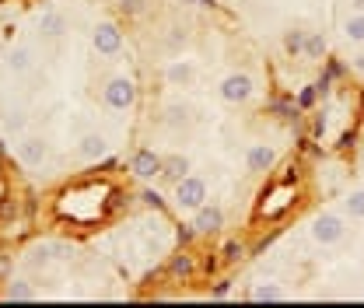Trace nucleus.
I'll return each mask as SVG.
<instances>
[{"label":"nucleus","instance_id":"c756f323","mask_svg":"<svg viewBox=\"0 0 364 308\" xmlns=\"http://www.w3.org/2000/svg\"><path fill=\"white\" fill-rule=\"evenodd\" d=\"M18 218V196H0V221H14Z\"/></svg>","mask_w":364,"mask_h":308},{"label":"nucleus","instance_id":"dca6fc26","mask_svg":"<svg viewBox=\"0 0 364 308\" xmlns=\"http://www.w3.org/2000/svg\"><path fill=\"white\" fill-rule=\"evenodd\" d=\"M270 109L277 120H284V123H301V105L294 102V98H284V95H277V98H270Z\"/></svg>","mask_w":364,"mask_h":308},{"label":"nucleus","instance_id":"7ed1b4c3","mask_svg":"<svg viewBox=\"0 0 364 308\" xmlns=\"http://www.w3.org/2000/svg\"><path fill=\"white\" fill-rule=\"evenodd\" d=\"M176 207L179 211H200L207 203V182L200 176H186L176 182V193H172Z\"/></svg>","mask_w":364,"mask_h":308},{"label":"nucleus","instance_id":"9b49d317","mask_svg":"<svg viewBox=\"0 0 364 308\" xmlns=\"http://www.w3.org/2000/svg\"><path fill=\"white\" fill-rule=\"evenodd\" d=\"M77 154L91 161V165H98L105 154H109V140L102 137V133H88V137H81V144H77Z\"/></svg>","mask_w":364,"mask_h":308},{"label":"nucleus","instance_id":"9d476101","mask_svg":"<svg viewBox=\"0 0 364 308\" xmlns=\"http://www.w3.org/2000/svg\"><path fill=\"white\" fill-rule=\"evenodd\" d=\"M130 193L123 186H109L105 189V200H102V218H119L123 211H130Z\"/></svg>","mask_w":364,"mask_h":308},{"label":"nucleus","instance_id":"f3484780","mask_svg":"<svg viewBox=\"0 0 364 308\" xmlns=\"http://www.w3.org/2000/svg\"><path fill=\"white\" fill-rule=\"evenodd\" d=\"M189 176V158L186 154H172V158H165L161 161V182H168V186H176L179 179H186Z\"/></svg>","mask_w":364,"mask_h":308},{"label":"nucleus","instance_id":"2eb2a0df","mask_svg":"<svg viewBox=\"0 0 364 308\" xmlns=\"http://www.w3.org/2000/svg\"><path fill=\"white\" fill-rule=\"evenodd\" d=\"M245 298L249 302H256V305H273V302H287V294L280 291V284H270V280H263V284H252L249 291H245Z\"/></svg>","mask_w":364,"mask_h":308},{"label":"nucleus","instance_id":"5701e85b","mask_svg":"<svg viewBox=\"0 0 364 308\" xmlns=\"http://www.w3.org/2000/svg\"><path fill=\"white\" fill-rule=\"evenodd\" d=\"M326 53H329L326 36L322 32H309V39H305V60H326Z\"/></svg>","mask_w":364,"mask_h":308},{"label":"nucleus","instance_id":"f704fd0d","mask_svg":"<svg viewBox=\"0 0 364 308\" xmlns=\"http://www.w3.org/2000/svg\"><path fill=\"white\" fill-rule=\"evenodd\" d=\"M21 127H25V112H11V116H7V130H21Z\"/></svg>","mask_w":364,"mask_h":308},{"label":"nucleus","instance_id":"423d86ee","mask_svg":"<svg viewBox=\"0 0 364 308\" xmlns=\"http://www.w3.org/2000/svg\"><path fill=\"white\" fill-rule=\"evenodd\" d=\"M196 273H200L196 256H193L189 249H182V245H179V253H172V256H168V263H165V277H168L172 284H193V280H196Z\"/></svg>","mask_w":364,"mask_h":308},{"label":"nucleus","instance_id":"ea45409f","mask_svg":"<svg viewBox=\"0 0 364 308\" xmlns=\"http://www.w3.org/2000/svg\"><path fill=\"white\" fill-rule=\"evenodd\" d=\"M182 4H200V7H207V4H214V0H182Z\"/></svg>","mask_w":364,"mask_h":308},{"label":"nucleus","instance_id":"4be33fe9","mask_svg":"<svg viewBox=\"0 0 364 308\" xmlns=\"http://www.w3.org/2000/svg\"><path fill=\"white\" fill-rule=\"evenodd\" d=\"M343 39H347V43L364 46V14L361 11H354V14L343 21Z\"/></svg>","mask_w":364,"mask_h":308},{"label":"nucleus","instance_id":"58836bf2","mask_svg":"<svg viewBox=\"0 0 364 308\" xmlns=\"http://www.w3.org/2000/svg\"><path fill=\"white\" fill-rule=\"evenodd\" d=\"M350 11H361L364 14V0H350Z\"/></svg>","mask_w":364,"mask_h":308},{"label":"nucleus","instance_id":"473e14b6","mask_svg":"<svg viewBox=\"0 0 364 308\" xmlns=\"http://www.w3.org/2000/svg\"><path fill=\"white\" fill-rule=\"evenodd\" d=\"M165 123L168 127H186V109L182 105H168L165 109Z\"/></svg>","mask_w":364,"mask_h":308},{"label":"nucleus","instance_id":"7c9ffc66","mask_svg":"<svg viewBox=\"0 0 364 308\" xmlns=\"http://www.w3.org/2000/svg\"><path fill=\"white\" fill-rule=\"evenodd\" d=\"M196 235H200V231H196V224H193V221H189V224H179V231H176V238H179L182 249H189V245L196 242Z\"/></svg>","mask_w":364,"mask_h":308},{"label":"nucleus","instance_id":"6e6552de","mask_svg":"<svg viewBox=\"0 0 364 308\" xmlns=\"http://www.w3.org/2000/svg\"><path fill=\"white\" fill-rule=\"evenodd\" d=\"M273 165H277V151H273L270 144H252L249 151H245V169L252 172V176H267L273 172Z\"/></svg>","mask_w":364,"mask_h":308},{"label":"nucleus","instance_id":"b1692460","mask_svg":"<svg viewBox=\"0 0 364 308\" xmlns=\"http://www.w3.org/2000/svg\"><path fill=\"white\" fill-rule=\"evenodd\" d=\"M343 74H347V67H343L336 56H326V60H322V78H318V81H322L326 88H333V81H340Z\"/></svg>","mask_w":364,"mask_h":308},{"label":"nucleus","instance_id":"aec40b11","mask_svg":"<svg viewBox=\"0 0 364 308\" xmlns=\"http://www.w3.org/2000/svg\"><path fill=\"white\" fill-rule=\"evenodd\" d=\"M28 67H32V53H28V46H14V49L7 53V70L25 74Z\"/></svg>","mask_w":364,"mask_h":308},{"label":"nucleus","instance_id":"4c0bfd02","mask_svg":"<svg viewBox=\"0 0 364 308\" xmlns=\"http://www.w3.org/2000/svg\"><path fill=\"white\" fill-rule=\"evenodd\" d=\"M350 70H358V74H364V53H358V56L350 60Z\"/></svg>","mask_w":364,"mask_h":308},{"label":"nucleus","instance_id":"1a4fd4ad","mask_svg":"<svg viewBox=\"0 0 364 308\" xmlns=\"http://www.w3.org/2000/svg\"><path fill=\"white\" fill-rule=\"evenodd\" d=\"M193 224L200 235H218V231H225V211L218 203H203L200 211H193Z\"/></svg>","mask_w":364,"mask_h":308},{"label":"nucleus","instance_id":"393cba45","mask_svg":"<svg viewBox=\"0 0 364 308\" xmlns=\"http://www.w3.org/2000/svg\"><path fill=\"white\" fill-rule=\"evenodd\" d=\"M305 39H309V32H301V28L284 32V53L287 56H305Z\"/></svg>","mask_w":364,"mask_h":308},{"label":"nucleus","instance_id":"c85d7f7f","mask_svg":"<svg viewBox=\"0 0 364 308\" xmlns=\"http://www.w3.org/2000/svg\"><path fill=\"white\" fill-rule=\"evenodd\" d=\"M231 284H235L231 277H218V280L210 284V298H214V302H225V298H231Z\"/></svg>","mask_w":364,"mask_h":308},{"label":"nucleus","instance_id":"bb28decb","mask_svg":"<svg viewBox=\"0 0 364 308\" xmlns=\"http://www.w3.org/2000/svg\"><path fill=\"white\" fill-rule=\"evenodd\" d=\"M301 179V161H287L284 169H280V176L273 179V186H280V189H287V186H294Z\"/></svg>","mask_w":364,"mask_h":308},{"label":"nucleus","instance_id":"79ce46f5","mask_svg":"<svg viewBox=\"0 0 364 308\" xmlns=\"http://www.w3.org/2000/svg\"><path fill=\"white\" fill-rule=\"evenodd\" d=\"M4 4H7V0H0V7H4Z\"/></svg>","mask_w":364,"mask_h":308},{"label":"nucleus","instance_id":"ddd939ff","mask_svg":"<svg viewBox=\"0 0 364 308\" xmlns=\"http://www.w3.org/2000/svg\"><path fill=\"white\" fill-rule=\"evenodd\" d=\"M193 78H196V67H193L189 60H172L168 70H165V81H168L172 88H189Z\"/></svg>","mask_w":364,"mask_h":308},{"label":"nucleus","instance_id":"f8f14e48","mask_svg":"<svg viewBox=\"0 0 364 308\" xmlns=\"http://www.w3.org/2000/svg\"><path fill=\"white\" fill-rule=\"evenodd\" d=\"M218 253H221V263L225 266H238V263H245V260L252 256V245L242 242V238H225Z\"/></svg>","mask_w":364,"mask_h":308},{"label":"nucleus","instance_id":"0eeeda50","mask_svg":"<svg viewBox=\"0 0 364 308\" xmlns=\"http://www.w3.org/2000/svg\"><path fill=\"white\" fill-rule=\"evenodd\" d=\"M161 154H154L151 147H136L134 154H130V176L140 179V182H151V179L161 176Z\"/></svg>","mask_w":364,"mask_h":308},{"label":"nucleus","instance_id":"f257e3e1","mask_svg":"<svg viewBox=\"0 0 364 308\" xmlns=\"http://www.w3.org/2000/svg\"><path fill=\"white\" fill-rule=\"evenodd\" d=\"M102 102H105V109H112V112H130L136 105V81L127 78V74L112 78V81L102 88Z\"/></svg>","mask_w":364,"mask_h":308},{"label":"nucleus","instance_id":"37998d69","mask_svg":"<svg viewBox=\"0 0 364 308\" xmlns=\"http://www.w3.org/2000/svg\"><path fill=\"white\" fill-rule=\"evenodd\" d=\"M361 302H364V294H361Z\"/></svg>","mask_w":364,"mask_h":308},{"label":"nucleus","instance_id":"6ab92c4d","mask_svg":"<svg viewBox=\"0 0 364 308\" xmlns=\"http://www.w3.org/2000/svg\"><path fill=\"white\" fill-rule=\"evenodd\" d=\"M340 207H343V214L350 221H364V189H350V193L340 200Z\"/></svg>","mask_w":364,"mask_h":308},{"label":"nucleus","instance_id":"20e7f679","mask_svg":"<svg viewBox=\"0 0 364 308\" xmlns=\"http://www.w3.org/2000/svg\"><path fill=\"white\" fill-rule=\"evenodd\" d=\"M218 91H221V98H225L228 105H245V102L252 98V91H256V81H252V74H245V70H231Z\"/></svg>","mask_w":364,"mask_h":308},{"label":"nucleus","instance_id":"cd10ccee","mask_svg":"<svg viewBox=\"0 0 364 308\" xmlns=\"http://www.w3.org/2000/svg\"><path fill=\"white\" fill-rule=\"evenodd\" d=\"M140 203H144V207H151V211H158V214H165V211H168L165 196H161L158 189H151V186H147V189L140 193Z\"/></svg>","mask_w":364,"mask_h":308},{"label":"nucleus","instance_id":"412c9836","mask_svg":"<svg viewBox=\"0 0 364 308\" xmlns=\"http://www.w3.org/2000/svg\"><path fill=\"white\" fill-rule=\"evenodd\" d=\"M4 302H39V294L25 284V280H14V284H7V291L0 294Z\"/></svg>","mask_w":364,"mask_h":308},{"label":"nucleus","instance_id":"c9c22d12","mask_svg":"<svg viewBox=\"0 0 364 308\" xmlns=\"http://www.w3.org/2000/svg\"><path fill=\"white\" fill-rule=\"evenodd\" d=\"M354 144H358V133L354 130H347L340 137V151H354Z\"/></svg>","mask_w":364,"mask_h":308},{"label":"nucleus","instance_id":"72a5a7b5","mask_svg":"<svg viewBox=\"0 0 364 308\" xmlns=\"http://www.w3.org/2000/svg\"><path fill=\"white\" fill-rule=\"evenodd\" d=\"M116 7L127 14V18H136V14H144V0H116Z\"/></svg>","mask_w":364,"mask_h":308},{"label":"nucleus","instance_id":"2f4dec72","mask_svg":"<svg viewBox=\"0 0 364 308\" xmlns=\"http://www.w3.org/2000/svg\"><path fill=\"white\" fill-rule=\"evenodd\" d=\"M221 253H207L203 256V263H200V273H207V277H218V270H221Z\"/></svg>","mask_w":364,"mask_h":308},{"label":"nucleus","instance_id":"e433bc0d","mask_svg":"<svg viewBox=\"0 0 364 308\" xmlns=\"http://www.w3.org/2000/svg\"><path fill=\"white\" fill-rule=\"evenodd\" d=\"M326 133V120H322V112H316L312 116V137H322Z\"/></svg>","mask_w":364,"mask_h":308},{"label":"nucleus","instance_id":"a19ab883","mask_svg":"<svg viewBox=\"0 0 364 308\" xmlns=\"http://www.w3.org/2000/svg\"><path fill=\"white\" fill-rule=\"evenodd\" d=\"M4 151H7V140H0V158H4Z\"/></svg>","mask_w":364,"mask_h":308},{"label":"nucleus","instance_id":"a211bd4d","mask_svg":"<svg viewBox=\"0 0 364 308\" xmlns=\"http://www.w3.org/2000/svg\"><path fill=\"white\" fill-rule=\"evenodd\" d=\"M39 32H43L46 39H60L67 32V18L60 11H46L43 18H39Z\"/></svg>","mask_w":364,"mask_h":308},{"label":"nucleus","instance_id":"a878e982","mask_svg":"<svg viewBox=\"0 0 364 308\" xmlns=\"http://www.w3.org/2000/svg\"><path fill=\"white\" fill-rule=\"evenodd\" d=\"M322 98V88H318V81H312V85H305V88L298 91V105H301V112H309V109H316V102Z\"/></svg>","mask_w":364,"mask_h":308},{"label":"nucleus","instance_id":"39448f33","mask_svg":"<svg viewBox=\"0 0 364 308\" xmlns=\"http://www.w3.org/2000/svg\"><path fill=\"white\" fill-rule=\"evenodd\" d=\"M91 46L98 56H119L123 53V28L116 21H98L91 32Z\"/></svg>","mask_w":364,"mask_h":308},{"label":"nucleus","instance_id":"f03ea898","mask_svg":"<svg viewBox=\"0 0 364 308\" xmlns=\"http://www.w3.org/2000/svg\"><path fill=\"white\" fill-rule=\"evenodd\" d=\"M343 235H347V214L322 211L312 221V238H316L318 245H336V242H343Z\"/></svg>","mask_w":364,"mask_h":308},{"label":"nucleus","instance_id":"4468645a","mask_svg":"<svg viewBox=\"0 0 364 308\" xmlns=\"http://www.w3.org/2000/svg\"><path fill=\"white\" fill-rule=\"evenodd\" d=\"M18 154H21L25 165H43L46 154H49V147H46L43 137H25V140L18 144Z\"/></svg>","mask_w":364,"mask_h":308}]
</instances>
